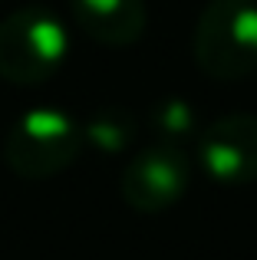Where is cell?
Returning a JSON list of instances; mask_svg holds the SVG:
<instances>
[{
	"label": "cell",
	"instance_id": "cell-5",
	"mask_svg": "<svg viewBox=\"0 0 257 260\" xmlns=\"http://www.w3.org/2000/svg\"><path fill=\"white\" fill-rule=\"evenodd\" d=\"M201 165L218 184L257 181V115H224L201 135Z\"/></svg>",
	"mask_w": 257,
	"mask_h": 260
},
{
	"label": "cell",
	"instance_id": "cell-2",
	"mask_svg": "<svg viewBox=\"0 0 257 260\" xmlns=\"http://www.w3.org/2000/svg\"><path fill=\"white\" fill-rule=\"evenodd\" d=\"M66 56V26L43 7H20L0 23V76L10 83H43Z\"/></svg>",
	"mask_w": 257,
	"mask_h": 260
},
{
	"label": "cell",
	"instance_id": "cell-4",
	"mask_svg": "<svg viewBox=\"0 0 257 260\" xmlns=\"http://www.w3.org/2000/svg\"><path fill=\"white\" fill-rule=\"evenodd\" d=\"M188 181V158L172 145H158L139 152L128 161L122 175V194L135 211H165L185 194Z\"/></svg>",
	"mask_w": 257,
	"mask_h": 260
},
{
	"label": "cell",
	"instance_id": "cell-7",
	"mask_svg": "<svg viewBox=\"0 0 257 260\" xmlns=\"http://www.w3.org/2000/svg\"><path fill=\"white\" fill-rule=\"evenodd\" d=\"M86 132H89V139L96 142L99 148L119 152V148L132 139V122H125V119L116 122V112H106V115H99V119H92Z\"/></svg>",
	"mask_w": 257,
	"mask_h": 260
},
{
	"label": "cell",
	"instance_id": "cell-3",
	"mask_svg": "<svg viewBox=\"0 0 257 260\" xmlns=\"http://www.w3.org/2000/svg\"><path fill=\"white\" fill-rule=\"evenodd\" d=\"M79 152V128L59 109H30L4 139V158L20 178L59 175Z\"/></svg>",
	"mask_w": 257,
	"mask_h": 260
},
{
	"label": "cell",
	"instance_id": "cell-1",
	"mask_svg": "<svg viewBox=\"0 0 257 260\" xmlns=\"http://www.w3.org/2000/svg\"><path fill=\"white\" fill-rule=\"evenodd\" d=\"M195 63L211 79H244L257 70V4L208 0L195 23Z\"/></svg>",
	"mask_w": 257,
	"mask_h": 260
},
{
	"label": "cell",
	"instance_id": "cell-6",
	"mask_svg": "<svg viewBox=\"0 0 257 260\" xmlns=\"http://www.w3.org/2000/svg\"><path fill=\"white\" fill-rule=\"evenodd\" d=\"M73 17L96 43L125 46L145 30V0H73Z\"/></svg>",
	"mask_w": 257,
	"mask_h": 260
},
{
	"label": "cell",
	"instance_id": "cell-8",
	"mask_svg": "<svg viewBox=\"0 0 257 260\" xmlns=\"http://www.w3.org/2000/svg\"><path fill=\"white\" fill-rule=\"evenodd\" d=\"M155 122H158L165 132H185V128L191 125V109H188L185 102H178V99H168L165 106H158Z\"/></svg>",
	"mask_w": 257,
	"mask_h": 260
}]
</instances>
